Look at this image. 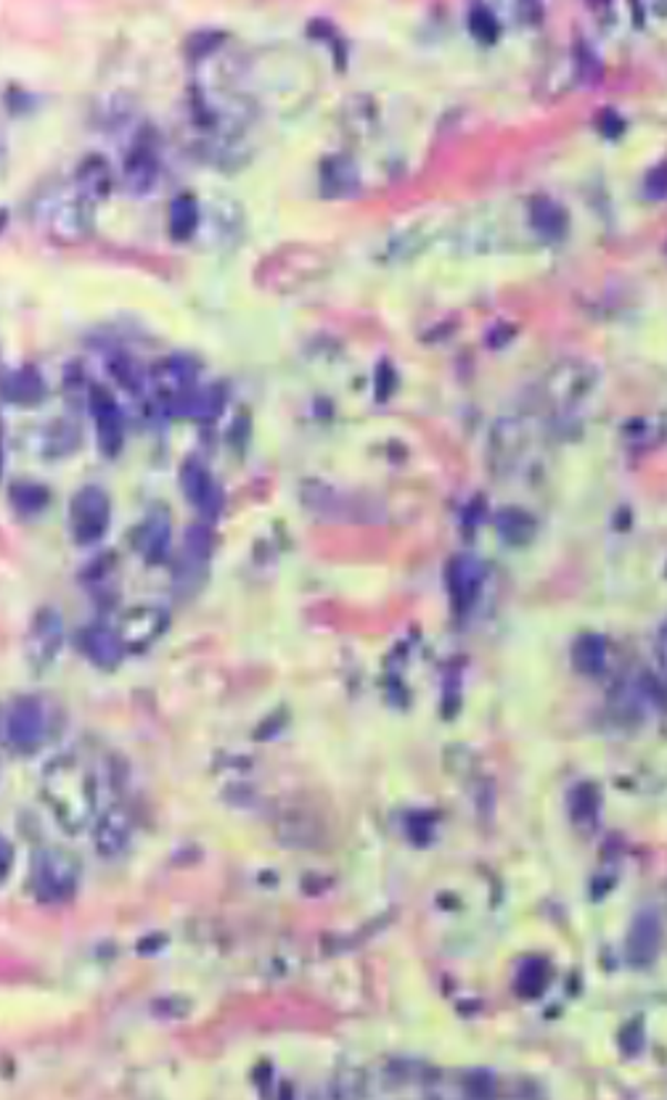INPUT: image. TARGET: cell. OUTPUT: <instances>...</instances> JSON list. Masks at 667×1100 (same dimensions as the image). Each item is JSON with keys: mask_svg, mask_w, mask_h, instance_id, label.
Segmentation results:
<instances>
[{"mask_svg": "<svg viewBox=\"0 0 667 1100\" xmlns=\"http://www.w3.org/2000/svg\"><path fill=\"white\" fill-rule=\"evenodd\" d=\"M498 30L500 27L496 22V17H493L488 9H483V6H479V9H472V32H475L479 40L493 43V40H496V35H498Z\"/></svg>", "mask_w": 667, "mask_h": 1100, "instance_id": "4316f807", "label": "cell"}, {"mask_svg": "<svg viewBox=\"0 0 667 1100\" xmlns=\"http://www.w3.org/2000/svg\"><path fill=\"white\" fill-rule=\"evenodd\" d=\"M64 641V625L62 616H59L56 609H43L32 622V633H30V654L40 667H45L51 659H56L59 648H62Z\"/></svg>", "mask_w": 667, "mask_h": 1100, "instance_id": "7c38bea8", "label": "cell"}, {"mask_svg": "<svg viewBox=\"0 0 667 1100\" xmlns=\"http://www.w3.org/2000/svg\"><path fill=\"white\" fill-rule=\"evenodd\" d=\"M38 223L53 239L80 241L91 231V199L80 188H51L35 201Z\"/></svg>", "mask_w": 667, "mask_h": 1100, "instance_id": "7a4b0ae2", "label": "cell"}, {"mask_svg": "<svg viewBox=\"0 0 667 1100\" xmlns=\"http://www.w3.org/2000/svg\"><path fill=\"white\" fill-rule=\"evenodd\" d=\"M395 389V371H392L390 363H379L377 368V381H373V392H377V400L382 402L392 394Z\"/></svg>", "mask_w": 667, "mask_h": 1100, "instance_id": "83f0119b", "label": "cell"}, {"mask_svg": "<svg viewBox=\"0 0 667 1100\" xmlns=\"http://www.w3.org/2000/svg\"><path fill=\"white\" fill-rule=\"evenodd\" d=\"M88 411L93 415V424H96L98 451L112 458V455H117L119 447H123V432H125L123 413H119L115 394H112L104 384H91Z\"/></svg>", "mask_w": 667, "mask_h": 1100, "instance_id": "ba28073f", "label": "cell"}, {"mask_svg": "<svg viewBox=\"0 0 667 1100\" xmlns=\"http://www.w3.org/2000/svg\"><path fill=\"white\" fill-rule=\"evenodd\" d=\"M178 476H180V487H183V495L191 500V506L197 508L204 519H218L225 506V495L210 468H207L199 458H186Z\"/></svg>", "mask_w": 667, "mask_h": 1100, "instance_id": "8992f818", "label": "cell"}, {"mask_svg": "<svg viewBox=\"0 0 667 1100\" xmlns=\"http://www.w3.org/2000/svg\"><path fill=\"white\" fill-rule=\"evenodd\" d=\"M366 1098V1077L358 1069H347L342 1075L334 1077L331 1082V1100H363Z\"/></svg>", "mask_w": 667, "mask_h": 1100, "instance_id": "cb8c5ba5", "label": "cell"}, {"mask_svg": "<svg viewBox=\"0 0 667 1100\" xmlns=\"http://www.w3.org/2000/svg\"><path fill=\"white\" fill-rule=\"evenodd\" d=\"M210 556H212L210 527L207 525L186 527L183 546H180V556L176 563V574H172L178 595L199 588V582H202V577L207 572V563H210Z\"/></svg>", "mask_w": 667, "mask_h": 1100, "instance_id": "5b68a950", "label": "cell"}, {"mask_svg": "<svg viewBox=\"0 0 667 1100\" xmlns=\"http://www.w3.org/2000/svg\"><path fill=\"white\" fill-rule=\"evenodd\" d=\"M496 525H498L500 538L514 542V546H522V542L530 540L532 532H536V521H532L525 511H519V508H511V506L504 508V511L496 516Z\"/></svg>", "mask_w": 667, "mask_h": 1100, "instance_id": "ffe728a7", "label": "cell"}, {"mask_svg": "<svg viewBox=\"0 0 667 1100\" xmlns=\"http://www.w3.org/2000/svg\"><path fill=\"white\" fill-rule=\"evenodd\" d=\"M485 582V569L475 556H456L448 569V585L453 595V606L458 612H469L475 606L479 590Z\"/></svg>", "mask_w": 667, "mask_h": 1100, "instance_id": "8fae6325", "label": "cell"}, {"mask_svg": "<svg viewBox=\"0 0 667 1100\" xmlns=\"http://www.w3.org/2000/svg\"><path fill=\"white\" fill-rule=\"evenodd\" d=\"M170 542H172L170 511H167V506H151V511L146 514L144 525L138 527L136 535L138 553L144 556V561L159 563L167 559V553H170Z\"/></svg>", "mask_w": 667, "mask_h": 1100, "instance_id": "30bf717a", "label": "cell"}, {"mask_svg": "<svg viewBox=\"0 0 667 1100\" xmlns=\"http://www.w3.org/2000/svg\"><path fill=\"white\" fill-rule=\"evenodd\" d=\"M604 659H606V648H604V641L602 638H596V635H589V638H583V641L578 643L575 662H578V667L583 669V673H599V669H602Z\"/></svg>", "mask_w": 667, "mask_h": 1100, "instance_id": "d4e9b609", "label": "cell"}, {"mask_svg": "<svg viewBox=\"0 0 667 1100\" xmlns=\"http://www.w3.org/2000/svg\"><path fill=\"white\" fill-rule=\"evenodd\" d=\"M128 831H130L128 817L119 813V810L106 813L96 825V842H93L96 844L98 855H104V857L119 855V852H123V847H125V842H128Z\"/></svg>", "mask_w": 667, "mask_h": 1100, "instance_id": "d6986e66", "label": "cell"}, {"mask_svg": "<svg viewBox=\"0 0 667 1100\" xmlns=\"http://www.w3.org/2000/svg\"><path fill=\"white\" fill-rule=\"evenodd\" d=\"M9 498H11L13 506H17V511L38 514V511H43L45 506H49L51 495H49V489H45L43 485H38V482H17V485H11V489H9Z\"/></svg>", "mask_w": 667, "mask_h": 1100, "instance_id": "44dd1931", "label": "cell"}, {"mask_svg": "<svg viewBox=\"0 0 667 1100\" xmlns=\"http://www.w3.org/2000/svg\"><path fill=\"white\" fill-rule=\"evenodd\" d=\"M223 400H225V394H223V389H220L218 384L199 387L197 392H193L189 413H186V415H193V419H199V421L218 419V413L223 411Z\"/></svg>", "mask_w": 667, "mask_h": 1100, "instance_id": "603a6c76", "label": "cell"}, {"mask_svg": "<svg viewBox=\"0 0 667 1100\" xmlns=\"http://www.w3.org/2000/svg\"><path fill=\"white\" fill-rule=\"evenodd\" d=\"M112 373H115V379L119 381V384H123L125 389H130L133 394L144 392L146 381H149V379H144L141 368H138L136 360L128 358V355H119V358L112 360Z\"/></svg>", "mask_w": 667, "mask_h": 1100, "instance_id": "484cf974", "label": "cell"}, {"mask_svg": "<svg viewBox=\"0 0 667 1100\" xmlns=\"http://www.w3.org/2000/svg\"><path fill=\"white\" fill-rule=\"evenodd\" d=\"M663 942V929H659L657 916L644 913L633 921L628 931V942H625V955L633 965H646L655 961Z\"/></svg>", "mask_w": 667, "mask_h": 1100, "instance_id": "4fadbf2b", "label": "cell"}, {"mask_svg": "<svg viewBox=\"0 0 667 1100\" xmlns=\"http://www.w3.org/2000/svg\"><path fill=\"white\" fill-rule=\"evenodd\" d=\"M112 521V500L102 487L85 485L70 503V529L77 546H93L106 535Z\"/></svg>", "mask_w": 667, "mask_h": 1100, "instance_id": "3957f363", "label": "cell"}, {"mask_svg": "<svg viewBox=\"0 0 667 1100\" xmlns=\"http://www.w3.org/2000/svg\"><path fill=\"white\" fill-rule=\"evenodd\" d=\"M157 170H159V162H157L155 149L146 144H138V146H133V149L128 151V157H125L123 180L133 193H146L151 186H155Z\"/></svg>", "mask_w": 667, "mask_h": 1100, "instance_id": "9a60e30c", "label": "cell"}, {"mask_svg": "<svg viewBox=\"0 0 667 1100\" xmlns=\"http://www.w3.org/2000/svg\"><path fill=\"white\" fill-rule=\"evenodd\" d=\"M49 730V712L40 699H17L6 712V738L17 749H35Z\"/></svg>", "mask_w": 667, "mask_h": 1100, "instance_id": "52a82bcc", "label": "cell"}, {"mask_svg": "<svg viewBox=\"0 0 667 1100\" xmlns=\"http://www.w3.org/2000/svg\"><path fill=\"white\" fill-rule=\"evenodd\" d=\"M80 865L66 849L49 847L35 857V887L49 902H62L77 889Z\"/></svg>", "mask_w": 667, "mask_h": 1100, "instance_id": "277c9868", "label": "cell"}, {"mask_svg": "<svg viewBox=\"0 0 667 1100\" xmlns=\"http://www.w3.org/2000/svg\"><path fill=\"white\" fill-rule=\"evenodd\" d=\"M123 641H119L117 630H109L104 625H93L83 633V651L85 656L102 669L117 667L119 659H123Z\"/></svg>", "mask_w": 667, "mask_h": 1100, "instance_id": "2e32d148", "label": "cell"}, {"mask_svg": "<svg viewBox=\"0 0 667 1100\" xmlns=\"http://www.w3.org/2000/svg\"><path fill=\"white\" fill-rule=\"evenodd\" d=\"M45 800L66 831H80L93 813L91 778L72 760L51 764L45 775Z\"/></svg>", "mask_w": 667, "mask_h": 1100, "instance_id": "6da1fadb", "label": "cell"}, {"mask_svg": "<svg viewBox=\"0 0 667 1100\" xmlns=\"http://www.w3.org/2000/svg\"><path fill=\"white\" fill-rule=\"evenodd\" d=\"M167 625V614L157 606H133L119 620L117 635L128 651H144L151 646Z\"/></svg>", "mask_w": 667, "mask_h": 1100, "instance_id": "9c48e42d", "label": "cell"}, {"mask_svg": "<svg viewBox=\"0 0 667 1100\" xmlns=\"http://www.w3.org/2000/svg\"><path fill=\"white\" fill-rule=\"evenodd\" d=\"M112 180H115V172H112V165L106 162L102 154H88V157L77 165L75 186L88 199L106 197V193L112 191Z\"/></svg>", "mask_w": 667, "mask_h": 1100, "instance_id": "ac0fdd59", "label": "cell"}, {"mask_svg": "<svg viewBox=\"0 0 667 1100\" xmlns=\"http://www.w3.org/2000/svg\"><path fill=\"white\" fill-rule=\"evenodd\" d=\"M199 223H202V204L193 193L183 191L176 193L170 199V207H167V228H170V236L176 241L191 239L193 233L199 231Z\"/></svg>", "mask_w": 667, "mask_h": 1100, "instance_id": "e0dca14e", "label": "cell"}, {"mask_svg": "<svg viewBox=\"0 0 667 1100\" xmlns=\"http://www.w3.org/2000/svg\"><path fill=\"white\" fill-rule=\"evenodd\" d=\"M3 398L6 402L19 408L38 405V402L45 398V381L40 379V373L32 366L13 368V371L6 373Z\"/></svg>", "mask_w": 667, "mask_h": 1100, "instance_id": "5bb4252c", "label": "cell"}, {"mask_svg": "<svg viewBox=\"0 0 667 1100\" xmlns=\"http://www.w3.org/2000/svg\"><path fill=\"white\" fill-rule=\"evenodd\" d=\"M532 225L543 236H559L567 225L564 210L559 204H553L551 199H536V204H532Z\"/></svg>", "mask_w": 667, "mask_h": 1100, "instance_id": "7402d4cb", "label": "cell"}]
</instances>
